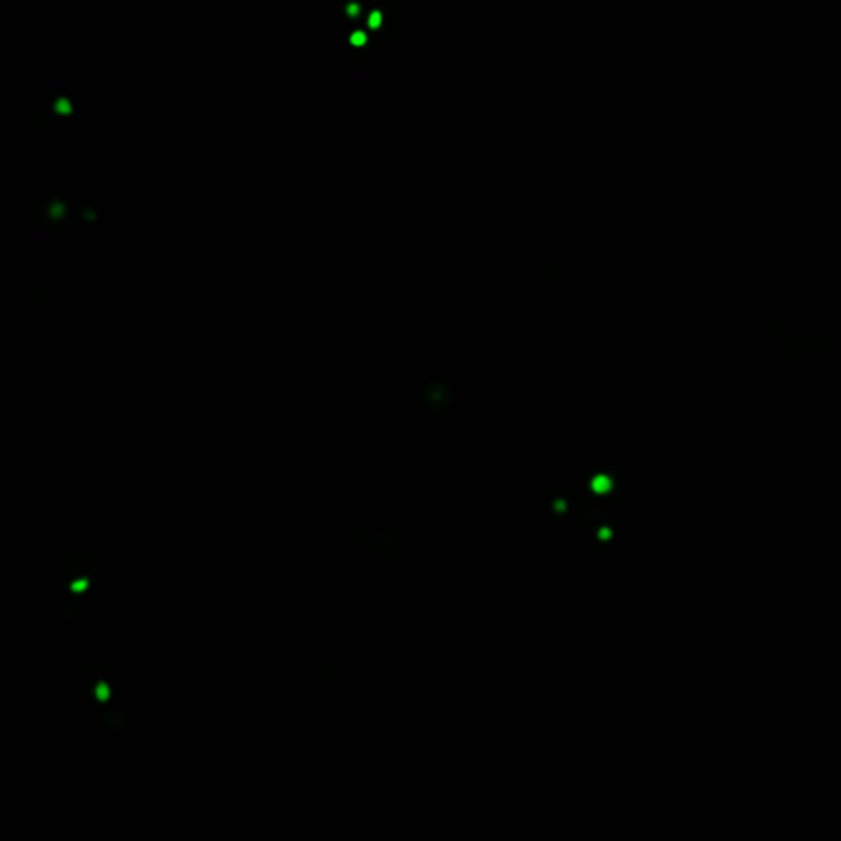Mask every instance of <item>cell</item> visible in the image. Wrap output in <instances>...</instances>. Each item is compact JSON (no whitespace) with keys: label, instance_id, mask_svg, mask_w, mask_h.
<instances>
[{"label":"cell","instance_id":"6da1fadb","mask_svg":"<svg viewBox=\"0 0 841 841\" xmlns=\"http://www.w3.org/2000/svg\"><path fill=\"white\" fill-rule=\"evenodd\" d=\"M97 575L96 561L91 554L84 552L81 549H71L68 552L61 554L54 563V579L66 590V583H71L72 588L79 590L84 587H92L96 583V579H91L89 575Z\"/></svg>","mask_w":841,"mask_h":841},{"label":"cell","instance_id":"8992f818","mask_svg":"<svg viewBox=\"0 0 841 841\" xmlns=\"http://www.w3.org/2000/svg\"><path fill=\"white\" fill-rule=\"evenodd\" d=\"M104 723L114 731H122L127 727V715L122 708H112V710L104 712Z\"/></svg>","mask_w":841,"mask_h":841},{"label":"cell","instance_id":"3957f363","mask_svg":"<svg viewBox=\"0 0 841 841\" xmlns=\"http://www.w3.org/2000/svg\"><path fill=\"white\" fill-rule=\"evenodd\" d=\"M78 682L87 702H92V697L107 700L110 697V690L117 684V674L107 664L92 661L81 669Z\"/></svg>","mask_w":841,"mask_h":841},{"label":"cell","instance_id":"5b68a950","mask_svg":"<svg viewBox=\"0 0 841 841\" xmlns=\"http://www.w3.org/2000/svg\"><path fill=\"white\" fill-rule=\"evenodd\" d=\"M76 214H78V219L83 222V224L92 225V224H101L102 222V211L96 206V204H91V203L79 204Z\"/></svg>","mask_w":841,"mask_h":841},{"label":"cell","instance_id":"ba28073f","mask_svg":"<svg viewBox=\"0 0 841 841\" xmlns=\"http://www.w3.org/2000/svg\"><path fill=\"white\" fill-rule=\"evenodd\" d=\"M342 526L345 529V536H347V539L350 542H355V544H362V542H364L365 537H364V532H362L360 528L352 526V524H349L347 521L342 523Z\"/></svg>","mask_w":841,"mask_h":841},{"label":"cell","instance_id":"277c9868","mask_svg":"<svg viewBox=\"0 0 841 841\" xmlns=\"http://www.w3.org/2000/svg\"><path fill=\"white\" fill-rule=\"evenodd\" d=\"M426 404H428V408L430 411H434L435 404H449L450 403V391L449 388L444 386L442 383H437L435 386H429L428 390H426Z\"/></svg>","mask_w":841,"mask_h":841},{"label":"cell","instance_id":"52a82bcc","mask_svg":"<svg viewBox=\"0 0 841 841\" xmlns=\"http://www.w3.org/2000/svg\"><path fill=\"white\" fill-rule=\"evenodd\" d=\"M79 608H81L79 599H72L71 596V599H66L61 605H59L58 612H59V616H61L63 620L72 621V620H76V616H78Z\"/></svg>","mask_w":841,"mask_h":841},{"label":"cell","instance_id":"7a4b0ae2","mask_svg":"<svg viewBox=\"0 0 841 841\" xmlns=\"http://www.w3.org/2000/svg\"><path fill=\"white\" fill-rule=\"evenodd\" d=\"M72 204L65 194H50L37 200L30 211L28 219L32 224L43 230H58L68 225L72 219Z\"/></svg>","mask_w":841,"mask_h":841}]
</instances>
